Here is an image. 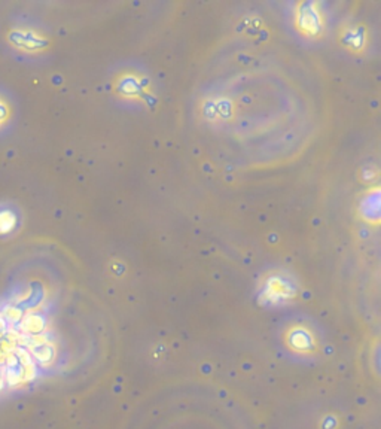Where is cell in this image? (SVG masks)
Segmentation results:
<instances>
[{"label": "cell", "instance_id": "2", "mask_svg": "<svg viewBox=\"0 0 381 429\" xmlns=\"http://www.w3.org/2000/svg\"><path fill=\"white\" fill-rule=\"evenodd\" d=\"M4 362V356H3V353L0 352V364H3Z\"/></svg>", "mask_w": 381, "mask_h": 429}, {"label": "cell", "instance_id": "1", "mask_svg": "<svg viewBox=\"0 0 381 429\" xmlns=\"http://www.w3.org/2000/svg\"><path fill=\"white\" fill-rule=\"evenodd\" d=\"M3 386H4V376H3V373L0 371V391L3 389Z\"/></svg>", "mask_w": 381, "mask_h": 429}]
</instances>
